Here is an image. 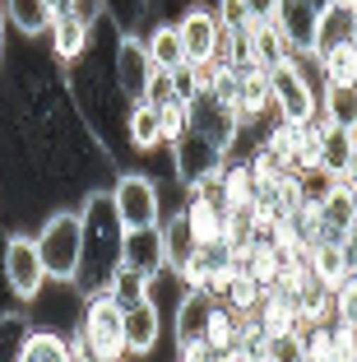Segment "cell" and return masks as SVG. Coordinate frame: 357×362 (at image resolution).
Instances as JSON below:
<instances>
[{
	"mask_svg": "<svg viewBox=\"0 0 357 362\" xmlns=\"http://www.w3.org/2000/svg\"><path fill=\"white\" fill-rule=\"evenodd\" d=\"M79 269H74V293H103L112 279L126 269V223L112 204V191H93L79 209Z\"/></svg>",
	"mask_w": 357,
	"mask_h": 362,
	"instance_id": "cell-1",
	"label": "cell"
},
{
	"mask_svg": "<svg viewBox=\"0 0 357 362\" xmlns=\"http://www.w3.org/2000/svg\"><path fill=\"white\" fill-rule=\"evenodd\" d=\"M79 214L74 209H56L42 228H37V256L52 284H74L79 269Z\"/></svg>",
	"mask_w": 357,
	"mask_h": 362,
	"instance_id": "cell-2",
	"label": "cell"
},
{
	"mask_svg": "<svg viewBox=\"0 0 357 362\" xmlns=\"http://www.w3.org/2000/svg\"><path fill=\"white\" fill-rule=\"evenodd\" d=\"M79 330L88 334L98 362H116L126 358V302L112 298V293H88L84 298V325Z\"/></svg>",
	"mask_w": 357,
	"mask_h": 362,
	"instance_id": "cell-3",
	"label": "cell"
},
{
	"mask_svg": "<svg viewBox=\"0 0 357 362\" xmlns=\"http://www.w3.org/2000/svg\"><path fill=\"white\" fill-rule=\"evenodd\" d=\"M0 274H5V288L14 293V302H37L42 298V288L52 284L42 269V256H37V237L28 233H14L10 242L0 246Z\"/></svg>",
	"mask_w": 357,
	"mask_h": 362,
	"instance_id": "cell-4",
	"label": "cell"
},
{
	"mask_svg": "<svg viewBox=\"0 0 357 362\" xmlns=\"http://www.w3.org/2000/svg\"><path fill=\"white\" fill-rule=\"evenodd\" d=\"M112 204H116L126 228H158L163 223V191L144 172H121L112 181Z\"/></svg>",
	"mask_w": 357,
	"mask_h": 362,
	"instance_id": "cell-5",
	"label": "cell"
},
{
	"mask_svg": "<svg viewBox=\"0 0 357 362\" xmlns=\"http://www.w3.org/2000/svg\"><path fill=\"white\" fill-rule=\"evenodd\" d=\"M148 75H153V56H148L144 37L135 33H121L112 47V84L121 88L126 103H139L148 93Z\"/></svg>",
	"mask_w": 357,
	"mask_h": 362,
	"instance_id": "cell-6",
	"label": "cell"
},
{
	"mask_svg": "<svg viewBox=\"0 0 357 362\" xmlns=\"http://www.w3.org/2000/svg\"><path fill=\"white\" fill-rule=\"evenodd\" d=\"M172 163H177L181 186H195V181H204L209 172H218L223 163H228V153H223L209 135H200V130L186 126L177 139H172Z\"/></svg>",
	"mask_w": 357,
	"mask_h": 362,
	"instance_id": "cell-7",
	"label": "cell"
},
{
	"mask_svg": "<svg viewBox=\"0 0 357 362\" xmlns=\"http://www.w3.org/2000/svg\"><path fill=\"white\" fill-rule=\"evenodd\" d=\"M177 33H181L186 65L213 61V52H218V14H213V5H204V0L186 5V10L177 14Z\"/></svg>",
	"mask_w": 357,
	"mask_h": 362,
	"instance_id": "cell-8",
	"label": "cell"
},
{
	"mask_svg": "<svg viewBox=\"0 0 357 362\" xmlns=\"http://www.w3.org/2000/svg\"><path fill=\"white\" fill-rule=\"evenodd\" d=\"M315 19H320V5H315V0H279L274 23H279V33H283V42L293 47V56L311 52V42H315Z\"/></svg>",
	"mask_w": 357,
	"mask_h": 362,
	"instance_id": "cell-9",
	"label": "cell"
},
{
	"mask_svg": "<svg viewBox=\"0 0 357 362\" xmlns=\"http://www.w3.org/2000/svg\"><path fill=\"white\" fill-rule=\"evenodd\" d=\"M126 269L139 274V279H153L158 269H168L163 223H158V228H126Z\"/></svg>",
	"mask_w": 357,
	"mask_h": 362,
	"instance_id": "cell-10",
	"label": "cell"
},
{
	"mask_svg": "<svg viewBox=\"0 0 357 362\" xmlns=\"http://www.w3.org/2000/svg\"><path fill=\"white\" fill-rule=\"evenodd\" d=\"M334 47H357V10L329 0L325 10H320V19H315L311 56H325V52H334Z\"/></svg>",
	"mask_w": 357,
	"mask_h": 362,
	"instance_id": "cell-11",
	"label": "cell"
},
{
	"mask_svg": "<svg viewBox=\"0 0 357 362\" xmlns=\"http://www.w3.org/2000/svg\"><path fill=\"white\" fill-rule=\"evenodd\" d=\"M158 339H163V311L153 307L148 298L126 302V353H153Z\"/></svg>",
	"mask_w": 357,
	"mask_h": 362,
	"instance_id": "cell-12",
	"label": "cell"
},
{
	"mask_svg": "<svg viewBox=\"0 0 357 362\" xmlns=\"http://www.w3.org/2000/svg\"><path fill=\"white\" fill-rule=\"evenodd\" d=\"M47 33H52V56H56L61 65L84 61V56H88V47H93V23L74 19V14H56Z\"/></svg>",
	"mask_w": 357,
	"mask_h": 362,
	"instance_id": "cell-13",
	"label": "cell"
},
{
	"mask_svg": "<svg viewBox=\"0 0 357 362\" xmlns=\"http://www.w3.org/2000/svg\"><path fill=\"white\" fill-rule=\"evenodd\" d=\"M306 269H311L315 284L339 288L353 274V256H348V242H311L306 246Z\"/></svg>",
	"mask_w": 357,
	"mask_h": 362,
	"instance_id": "cell-14",
	"label": "cell"
},
{
	"mask_svg": "<svg viewBox=\"0 0 357 362\" xmlns=\"http://www.w3.org/2000/svg\"><path fill=\"white\" fill-rule=\"evenodd\" d=\"M246 47H251V61L260 65V70H274V65H283L288 56H293V47L283 42V33H279V23H246Z\"/></svg>",
	"mask_w": 357,
	"mask_h": 362,
	"instance_id": "cell-15",
	"label": "cell"
},
{
	"mask_svg": "<svg viewBox=\"0 0 357 362\" xmlns=\"http://www.w3.org/2000/svg\"><path fill=\"white\" fill-rule=\"evenodd\" d=\"M269 107H274L269 70H260V65L242 70V84H237V112H242V121H255V117H264Z\"/></svg>",
	"mask_w": 357,
	"mask_h": 362,
	"instance_id": "cell-16",
	"label": "cell"
},
{
	"mask_svg": "<svg viewBox=\"0 0 357 362\" xmlns=\"http://www.w3.org/2000/svg\"><path fill=\"white\" fill-rule=\"evenodd\" d=\"M126 139L135 144L139 153H153L158 144H163V121H158V107L153 103H130V112H126Z\"/></svg>",
	"mask_w": 357,
	"mask_h": 362,
	"instance_id": "cell-17",
	"label": "cell"
},
{
	"mask_svg": "<svg viewBox=\"0 0 357 362\" xmlns=\"http://www.w3.org/2000/svg\"><path fill=\"white\" fill-rule=\"evenodd\" d=\"M320 117H325V126L353 130L357 126V84H320Z\"/></svg>",
	"mask_w": 357,
	"mask_h": 362,
	"instance_id": "cell-18",
	"label": "cell"
},
{
	"mask_svg": "<svg viewBox=\"0 0 357 362\" xmlns=\"http://www.w3.org/2000/svg\"><path fill=\"white\" fill-rule=\"evenodd\" d=\"M148 56H153L158 70H181L186 65V52H181V33H177V19H163L153 33L144 37Z\"/></svg>",
	"mask_w": 357,
	"mask_h": 362,
	"instance_id": "cell-19",
	"label": "cell"
},
{
	"mask_svg": "<svg viewBox=\"0 0 357 362\" xmlns=\"http://www.w3.org/2000/svg\"><path fill=\"white\" fill-rule=\"evenodd\" d=\"M5 23L23 37H37L52 28V10H47V0H5Z\"/></svg>",
	"mask_w": 357,
	"mask_h": 362,
	"instance_id": "cell-20",
	"label": "cell"
},
{
	"mask_svg": "<svg viewBox=\"0 0 357 362\" xmlns=\"http://www.w3.org/2000/svg\"><path fill=\"white\" fill-rule=\"evenodd\" d=\"M19 362H70V349H65V334H56V330H37V325H33V330L23 334Z\"/></svg>",
	"mask_w": 357,
	"mask_h": 362,
	"instance_id": "cell-21",
	"label": "cell"
},
{
	"mask_svg": "<svg viewBox=\"0 0 357 362\" xmlns=\"http://www.w3.org/2000/svg\"><path fill=\"white\" fill-rule=\"evenodd\" d=\"M163 251H168V269H186V260L195 256V233H190L186 214H172L163 223Z\"/></svg>",
	"mask_w": 357,
	"mask_h": 362,
	"instance_id": "cell-22",
	"label": "cell"
},
{
	"mask_svg": "<svg viewBox=\"0 0 357 362\" xmlns=\"http://www.w3.org/2000/svg\"><path fill=\"white\" fill-rule=\"evenodd\" d=\"M348 158H353V135L339 126H325V139H320V153H315V168H325L329 177H344Z\"/></svg>",
	"mask_w": 357,
	"mask_h": 362,
	"instance_id": "cell-23",
	"label": "cell"
},
{
	"mask_svg": "<svg viewBox=\"0 0 357 362\" xmlns=\"http://www.w3.org/2000/svg\"><path fill=\"white\" fill-rule=\"evenodd\" d=\"M320 84H357V47H334V52L315 56Z\"/></svg>",
	"mask_w": 357,
	"mask_h": 362,
	"instance_id": "cell-24",
	"label": "cell"
},
{
	"mask_svg": "<svg viewBox=\"0 0 357 362\" xmlns=\"http://www.w3.org/2000/svg\"><path fill=\"white\" fill-rule=\"evenodd\" d=\"M223 200L232 204H251L255 200V177H251V163H223Z\"/></svg>",
	"mask_w": 357,
	"mask_h": 362,
	"instance_id": "cell-25",
	"label": "cell"
},
{
	"mask_svg": "<svg viewBox=\"0 0 357 362\" xmlns=\"http://www.w3.org/2000/svg\"><path fill=\"white\" fill-rule=\"evenodd\" d=\"M28 330H33V320L23 311H0V358H19Z\"/></svg>",
	"mask_w": 357,
	"mask_h": 362,
	"instance_id": "cell-26",
	"label": "cell"
},
{
	"mask_svg": "<svg viewBox=\"0 0 357 362\" xmlns=\"http://www.w3.org/2000/svg\"><path fill=\"white\" fill-rule=\"evenodd\" d=\"M334 320H344V325L357 330V269L334 288Z\"/></svg>",
	"mask_w": 357,
	"mask_h": 362,
	"instance_id": "cell-27",
	"label": "cell"
},
{
	"mask_svg": "<svg viewBox=\"0 0 357 362\" xmlns=\"http://www.w3.org/2000/svg\"><path fill=\"white\" fill-rule=\"evenodd\" d=\"M213 14H218V28H232L242 33L246 23H251V14H246V0H209Z\"/></svg>",
	"mask_w": 357,
	"mask_h": 362,
	"instance_id": "cell-28",
	"label": "cell"
},
{
	"mask_svg": "<svg viewBox=\"0 0 357 362\" xmlns=\"http://www.w3.org/2000/svg\"><path fill=\"white\" fill-rule=\"evenodd\" d=\"M158 121H163V144H172V139L186 130V103H181V98L163 103V107H158Z\"/></svg>",
	"mask_w": 357,
	"mask_h": 362,
	"instance_id": "cell-29",
	"label": "cell"
},
{
	"mask_svg": "<svg viewBox=\"0 0 357 362\" xmlns=\"http://www.w3.org/2000/svg\"><path fill=\"white\" fill-rule=\"evenodd\" d=\"M329 344H334V358L339 362H353L357 358V330L344 325V320H329Z\"/></svg>",
	"mask_w": 357,
	"mask_h": 362,
	"instance_id": "cell-30",
	"label": "cell"
},
{
	"mask_svg": "<svg viewBox=\"0 0 357 362\" xmlns=\"http://www.w3.org/2000/svg\"><path fill=\"white\" fill-rule=\"evenodd\" d=\"M65 349H70V362H84V358H93V344H88V334H84V330L65 334Z\"/></svg>",
	"mask_w": 357,
	"mask_h": 362,
	"instance_id": "cell-31",
	"label": "cell"
},
{
	"mask_svg": "<svg viewBox=\"0 0 357 362\" xmlns=\"http://www.w3.org/2000/svg\"><path fill=\"white\" fill-rule=\"evenodd\" d=\"M274 10H279V0H246V14H251V23H269Z\"/></svg>",
	"mask_w": 357,
	"mask_h": 362,
	"instance_id": "cell-32",
	"label": "cell"
},
{
	"mask_svg": "<svg viewBox=\"0 0 357 362\" xmlns=\"http://www.w3.org/2000/svg\"><path fill=\"white\" fill-rule=\"evenodd\" d=\"M344 181H348V186H357V149H353V158H348V168H344Z\"/></svg>",
	"mask_w": 357,
	"mask_h": 362,
	"instance_id": "cell-33",
	"label": "cell"
},
{
	"mask_svg": "<svg viewBox=\"0 0 357 362\" xmlns=\"http://www.w3.org/2000/svg\"><path fill=\"white\" fill-rule=\"evenodd\" d=\"M5 28L10 23H5V5H0V65H5Z\"/></svg>",
	"mask_w": 357,
	"mask_h": 362,
	"instance_id": "cell-34",
	"label": "cell"
},
{
	"mask_svg": "<svg viewBox=\"0 0 357 362\" xmlns=\"http://www.w3.org/2000/svg\"><path fill=\"white\" fill-rule=\"evenodd\" d=\"M47 10H52V19H56V14H65V10H70V0H47Z\"/></svg>",
	"mask_w": 357,
	"mask_h": 362,
	"instance_id": "cell-35",
	"label": "cell"
},
{
	"mask_svg": "<svg viewBox=\"0 0 357 362\" xmlns=\"http://www.w3.org/2000/svg\"><path fill=\"white\" fill-rule=\"evenodd\" d=\"M315 5H320V10H325V5H329V0H315Z\"/></svg>",
	"mask_w": 357,
	"mask_h": 362,
	"instance_id": "cell-36",
	"label": "cell"
}]
</instances>
